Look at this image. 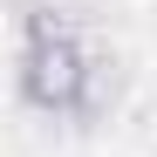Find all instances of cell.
<instances>
[{
    "label": "cell",
    "mask_w": 157,
    "mask_h": 157,
    "mask_svg": "<svg viewBox=\"0 0 157 157\" xmlns=\"http://www.w3.org/2000/svg\"><path fill=\"white\" fill-rule=\"evenodd\" d=\"M21 96L48 116H82L96 96V62L82 55L75 28L55 7L28 14V34H21Z\"/></svg>",
    "instance_id": "cell-1"
}]
</instances>
